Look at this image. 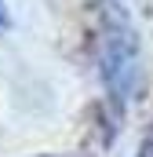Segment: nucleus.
I'll list each match as a JSON object with an SVG mask.
<instances>
[{
    "label": "nucleus",
    "instance_id": "obj_4",
    "mask_svg": "<svg viewBox=\"0 0 153 157\" xmlns=\"http://www.w3.org/2000/svg\"><path fill=\"white\" fill-rule=\"evenodd\" d=\"M47 157H51V154H47Z\"/></svg>",
    "mask_w": 153,
    "mask_h": 157
},
{
    "label": "nucleus",
    "instance_id": "obj_3",
    "mask_svg": "<svg viewBox=\"0 0 153 157\" xmlns=\"http://www.w3.org/2000/svg\"><path fill=\"white\" fill-rule=\"evenodd\" d=\"M0 26H7V11H4V0H0Z\"/></svg>",
    "mask_w": 153,
    "mask_h": 157
},
{
    "label": "nucleus",
    "instance_id": "obj_1",
    "mask_svg": "<svg viewBox=\"0 0 153 157\" xmlns=\"http://www.w3.org/2000/svg\"><path fill=\"white\" fill-rule=\"evenodd\" d=\"M95 62L106 88V102L120 117L139 88V29L128 0H99L95 7Z\"/></svg>",
    "mask_w": 153,
    "mask_h": 157
},
{
    "label": "nucleus",
    "instance_id": "obj_2",
    "mask_svg": "<svg viewBox=\"0 0 153 157\" xmlns=\"http://www.w3.org/2000/svg\"><path fill=\"white\" fill-rule=\"evenodd\" d=\"M135 157H153V124H150V132H146V139L139 143V154Z\"/></svg>",
    "mask_w": 153,
    "mask_h": 157
}]
</instances>
